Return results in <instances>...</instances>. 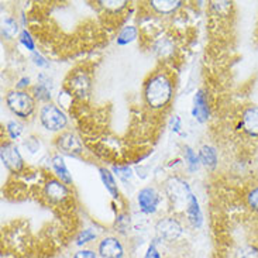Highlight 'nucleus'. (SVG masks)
I'll return each mask as SVG.
<instances>
[{
	"mask_svg": "<svg viewBox=\"0 0 258 258\" xmlns=\"http://www.w3.org/2000/svg\"><path fill=\"white\" fill-rule=\"evenodd\" d=\"M144 99L153 109H162L172 99V84L164 74H157L147 81L144 86Z\"/></svg>",
	"mask_w": 258,
	"mask_h": 258,
	"instance_id": "obj_1",
	"label": "nucleus"
},
{
	"mask_svg": "<svg viewBox=\"0 0 258 258\" xmlns=\"http://www.w3.org/2000/svg\"><path fill=\"white\" fill-rule=\"evenodd\" d=\"M7 107L19 117H30L35 109V99L24 91H12L6 96Z\"/></svg>",
	"mask_w": 258,
	"mask_h": 258,
	"instance_id": "obj_2",
	"label": "nucleus"
},
{
	"mask_svg": "<svg viewBox=\"0 0 258 258\" xmlns=\"http://www.w3.org/2000/svg\"><path fill=\"white\" fill-rule=\"evenodd\" d=\"M40 121L41 124L49 132H61L65 128L68 119L65 116V113L55 105L42 106L41 112H40Z\"/></svg>",
	"mask_w": 258,
	"mask_h": 258,
	"instance_id": "obj_3",
	"label": "nucleus"
},
{
	"mask_svg": "<svg viewBox=\"0 0 258 258\" xmlns=\"http://www.w3.org/2000/svg\"><path fill=\"white\" fill-rule=\"evenodd\" d=\"M167 186V194L171 198V201L176 205H181V203H185L188 206L189 199L192 196V192L189 189L188 183L183 182L179 178H171L169 181L165 183Z\"/></svg>",
	"mask_w": 258,
	"mask_h": 258,
	"instance_id": "obj_4",
	"label": "nucleus"
},
{
	"mask_svg": "<svg viewBox=\"0 0 258 258\" xmlns=\"http://www.w3.org/2000/svg\"><path fill=\"white\" fill-rule=\"evenodd\" d=\"M155 230H157L158 237L165 240V241H174L176 238H179L182 231H183L181 223L174 217L161 219L160 222L155 224Z\"/></svg>",
	"mask_w": 258,
	"mask_h": 258,
	"instance_id": "obj_5",
	"label": "nucleus"
},
{
	"mask_svg": "<svg viewBox=\"0 0 258 258\" xmlns=\"http://www.w3.org/2000/svg\"><path fill=\"white\" fill-rule=\"evenodd\" d=\"M0 158L3 165L12 171H19L23 167V158L17 150V147L12 143H5L0 148Z\"/></svg>",
	"mask_w": 258,
	"mask_h": 258,
	"instance_id": "obj_6",
	"label": "nucleus"
},
{
	"mask_svg": "<svg viewBox=\"0 0 258 258\" xmlns=\"http://www.w3.org/2000/svg\"><path fill=\"white\" fill-rule=\"evenodd\" d=\"M137 202H139L141 212H144L147 215H151L158 208L160 195H158V192L154 188H144L139 192Z\"/></svg>",
	"mask_w": 258,
	"mask_h": 258,
	"instance_id": "obj_7",
	"label": "nucleus"
},
{
	"mask_svg": "<svg viewBox=\"0 0 258 258\" xmlns=\"http://www.w3.org/2000/svg\"><path fill=\"white\" fill-rule=\"evenodd\" d=\"M68 88H70V93L75 95L77 98H86L89 95V91H91L89 77L84 72H78L74 77H71L70 82H68Z\"/></svg>",
	"mask_w": 258,
	"mask_h": 258,
	"instance_id": "obj_8",
	"label": "nucleus"
},
{
	"mask_svg": "<svg viewBox=\"0 0 258 258\" xmlns=\"http://www.w3.org/2000/svg\"><path fill=\"white\" fill-rule=\"evenodd\" d=\"M56 146L62 153L70 154V155H78V154L82 153V144H81V141L77 136L72 133L61 134L56 140Z\"/></svg>",
	"mask_w": 258,
	"mask_h": 258,
	"instance_id": "obj_9",
	"label": "nucleus"
},
{
	"mask_svg": "<svg viewBox=\"0 0 258 258\" xmlns=\"http://www.w3.org/2000/svg\"><path fill=\"white\" fill-rule=\"evenodd\" d=\"M99 254L103 258H123V245L116 237H106L99 244Z\"/></svg>",
	"mask_w": 258,
	"mask_h": 258,
	"instance_id": "obj_10",
	"label": "nucleus"
},
{
	"mask_svg": "<svg viewBox=\"0 0 258 258\" xmlns=\"http://www.w3.org/2000/svg\"><path fill=\"white\" fill-rule=\"evenodd\" d=\"M241 126L248 136L258 137V106L245 109L241 117Z\"/></svg>",
	"mask_w": 258,
	"mask_h": 258,
	"instance_id": "obj_11",
	"label": "nucleus"
},
{
	"mask_svg": "<svg viewBox=\"0 0 258 258\" xmlns=\"http://www.w3.org/2000/svg\"><path fill=\"white\" fill-rule=\"evenodd\" d=\"M45 195L52 202H62L68 196V188L67 183H63L59 179H51L45 185Z\"/></svg>",
	"mask_w": 258,
	"mask_h": 258,
	"instance_id": "obj_12",
	"label": "nucleus"
},
{
	"mask_svg": "<svg viewBox=\"0 0 258 258\" xmlns=\"http://www.w3.org/2000/svg\"><path fill=\"white\" fill-rule=\"evenodd\" d=\"M194 116L199 123H205L208 117H209V106H208V100L203 91L196 92L195 98H194Z\"/></svg>",
	"mask_w": 258,
	"mask_h": 258,
	"instance_id": "obj_13",
	"label": "nucleus"
},
{
	"mask_svg": "<svg viewBox=\"0 0 258 258\" xmlns=\"http://www.w3.org/2000/svg\"><path fill=\"white\" fill-rule=\"evenodd\" d=\"M34 98L41 100V102H48L51 99V79L45 75H40L38 78V85H35L33 88Z\"/></svg>",
	"mask_w": 258,
	"mask_h": 258,
	"instance_id": "obj_14",
	"label": "nucleus"
},
{
	"mask_svg": "<svg viewBox=\"0 0 258 258\" xmlns=\"http://www.w3.org/2000/svg\"><path fill=\"white\" fill-rule=\"evenodd\" d=\"M52 168H54V171H55L56 176L59 178V181H62L63 183H67V185L72 183V176H71L70 169L67 168L65 161H63V158L61 155H55V157L52 158Z\"/></svg>",
	"mask_w": 258,
	"mask_h": 258,
	"instance_id": "obj_15",
	"label": "nucleus"
},
{
	"mask_svg": "<svg viewBox=\"0 0 258 258\" xmlns=\"http://www.w3.org/2000/svg\"><path fill=\"white\" fill-rule=\"evenodd\" d=\"M186 213H188L189 222L192 223L194 227H199L202 224V212H201L199 203H198L194 195L190 196V199H189L188 206H186Z\"/></svg>",
	"mask_w": 258,
	"mask_h": 258,
	"instance_id": "obj_16",
	"label": "nucleus"
},
{
	"mask_svg": "<svg viewBox=\"0 0 258 258\" xmlns=\"http://www.w3.org/2000/svg\"><path fill=\"white\" fill-rule=\"evenodd\" d=\"M150 5L158 13L171 14L181 6L182 2H178V0H175V2L174 0H153V2H150Z\"/></svg>",
	"mask_w": 258,
	"mask_h": 258,
	"instance_id": "obj_17",
	"label": "nucleus"
},
{
	"mask_svg": "<svg viewBox=\"0 0 258 258\" xmlns=\"http://www.w3.org/2000/svg\"><path fill=\"white\" fill-rule=\"evenodd\" d=\"M199 160L206 168H215L217 164L216 150L210 146H203L199 151Z\"/></svg>",
	"mask_w": 258,
	"mask_h": 258,
	"instance_id": "obj_18",
	"label": "nucleus"
},
{
	"mask_svg": "<svg viewBox=\"0 0 258 258\" xmlns=\"http://www.w3.org/2000/svg\"><path fill=\"white\" fill-rule=\"evenodd\" d=\"M99 172H100V178H102V181L105 183L106 189L110 192V195L113 198H117L119 196V189H117V183L114 181L112 172L109 169H106V168H100Z\"/></svg>",
	"mask_w": 258,
	"mask_h": 258,
	"instance_id": "obj_19",
	"label": "nucleus"
},
{
	"mask_svg": "<svg viewBox=\"0 0 258 258\" xmlns=\"http://www.w3.org/2000/svg\"><path fill=\"white\" fill-rule=\"evenodd\" d=\"M17 33H19V24L16 23V20L12 19V17L3 19V21H2V35H3V38L10 40V38L16 37Z\"/></svg>",
	"mask_w": 258,
	"mask_h": 258,
	"instance_id": "obj_20",
	"label": "nucleus"
},
{
	"mask_svg": "<svg viewBox=\"0 0 258 258\" xmlns=\"http://www.w3.org/2000/svg\"><path fill=\"white\" fill-rule=\"evenodd\" d=\"M137 38V28L133 26H127L121 31H120L119 37H117V44L119 45H127Z\"/></svg>",
	"mask_w": 258,
	"mask_h": 258,
	"instance_id": "obj_21",
	"label": "nucleus"
},
{
	"mask_svg": "<svg viewBox=\"0 0 258 258\" xmlns=\"http://www.w3.org/2000/svg\"><path fill=\"white\" fill-rule=\"evenodd\" d=\"M185 160L188 162V167L190 171H196L199 168V157L196 155V153L190 148V147H185Z\"/></svg>",
	"mask_w": 258,
	"mask_h": 258,
	"instance_id": "obj_22",
	"label": "nucleus"
},
{
	"mask_svg": "<svg viewBox=\"0 0 258 258\" xmlns=\"http://www.w3.org/2000/svg\"><path fill=\"white\" fill-rule=\"evenodd\" d=\"M236 258H258V248L252 245H244L238 248L236 252Z\"/></svg>",
	"mask_w": 258,
	"mask_h": 258,
	"instance_id": "obj_23",
	"label": "nucleus"
},
{
	"mask_svg": "<svg viewBox=\"0 0 258 258\" xmlns=\"http://www.w3.org/2000/svg\"><path fill=\"white\" fill-rule=\"evenodd\" d=\"M99 5L102 7H105L106 10H112V12H119L123 7H126L127 2L126 0H121V2H117V0H102L99 2Z\"/></svg>",
	"mask_w": 258,
	"mask_h": 258,
	"instance_id": "obj_24",
	"label": "nucleus"
},
{
	"mask_svg": "<svg viewBox=\"0 0 258 258\" xmlns=\"http://www.w3.org/2000/svg\"><path fill=\"white\" fill-rule=\"evenodd\" d=\"M7 133H9L10 139L17 140L21 136V133H23V126H21L19 121L12 120V121L7 123Z\"/></svg>",
	"mask_w": 258,
	"mask_h": 258,
	"instance_id": "obj_25",
	"label": "nucleus"
},
{
	"mask_svg": "<svg viewBox=\"0 0 258 258\" xmlns=\"http://www.w3.org/2000/svg\"><path fill=\"white\" fill-rule=\"evenodd\" d=\"M93 238H96V233H93L91 229H86V230L79 233V236H78L77 238V244L82 245L85 244V243H89Z\"/></svg>",
	"mask_w": 258,
	"mask_h": 258,
	"instance_id": "obj_26",
	"label": "nucleus"
},
{
	"mask_svg": "<svg viewBox=\"0 0 258 258\" xmlns=\"http://www.w3.org/2000/svg\"><path fill=\"white\" fill-rule=\"evenodd\" d=\"M20 42L24 45V47H26V48L34 52V49H35L34 41H33V38H31V35H30V33H28L27 30H23V31L20 33Z\"/></svg>",
	"mask_w": 258,
	"mask_h": 258,
	"instance_id": "obj_27",
	"label": "nucleus"
},
{
	"mask_svg": "<svg viewBox=\"0 0 258 258\" xmlns=\"http://www.w3.org/2000/svg\"><path fill=\"white\" fill-rule=\"evenodd\" d=\"M247 202L252 210L258 212V186L250 190V194L247 196Z\"/></svg>",
	"mask_w": 258,
	"mask_h": 258,
	"instance_id": "obj_28",
	"label": "nucleus"
},
{
	"mask_svg": "<svg viewBox=\"0 0 258 258\" xmlns=\"http://www.w3.org/2000/svg\"><path fill=\"white\" fill-rule=\"evenodd\" d=\"M114 172L119 176L121 181H130L132 178V169L128 167H114Z\"/></svg>",
	"mask_w": 258,
	"mask_h": 258,
	"instance_id": "obj_29",
	"label": "nucleus"
},
{
	"mask_svg": "<svg viewBox=\"0 0 258 258\" xmlns=\"http://www.w3.org/2000/svg\"><path fill=\"white\" fill-rule=\"evenodd\" d=\"M33 62L37 65V67H40V68H48L49 62L41 55V54H38V52H33Z\"/></svg>",
	"mask_w": 258,
	"mask_h": 258,
	"instance_id": "obj_30",
	"label": "nucleus"
},
{
	"mask_svg": "<svg viewBox=\"0 0 258 258\" xmlns=\"http://www.w3.org/2000/svg\"><path fill=\"white\" fill-rule=\"evenodd\" d=\"M24 146H26V148H27L28 151L35 153V151L40 148V143H38L35 139H33V137H30V139H27L26 141H24Z\"/></svg>",
	"mask_w": 258,
	"mask_h": 258,
	"instance_id": "obj_31",
	"label": "nucleus"
},
{
	"mask_svg": "<svg viewBox=\"0 0 258 258\" xmlns=\"http://www.w3.org/2000/svg\"><path fill=\"white\" fill-rule=\"evenodd\" d=\"M74 258H96V254L92 250H79Z\"/></svg>",
	"mask_w": 258,
	"mask_h": 258,
	"instance_id": "obj_32",
	"label": "nucleus"
},
{
	"mask_svg": "<svg viewBox=\"0 0 258 258\" xmlns=\"http://www.w3.org/2000/svg\"><path fill=\"white\" fill-rule=\"evenodd\" d=\"M146 258H160V254H158V251H157L155 245L154 244L150 245V248H148V252H147Z\"/></svg>",
	"mask_w": 258,
	"mask_h": 258,
	"instance_id": "obj_33",
	"label": "nucleus"
},
{
	"mask_svg": "<svg viewBox=\"0 0 258 258\" xmlns=\"http://www.w3.org/2000/svg\"><path fill=\"white\" fill-rule=\"evenodd\" d=\"M28 84H30V79H28V78H23L20 82L17 84V88H19V89H23L24 86H28Z\"/></svg>",
	"mask_w": 258,
	"mask_h": 258,
	"instance_id": "obj_34",
	"label": "nucleus"
}]
</instances>
